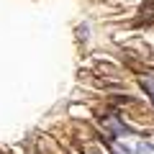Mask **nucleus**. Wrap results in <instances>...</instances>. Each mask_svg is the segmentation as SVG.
I'll return each mask as SVG.
<instances>
[{
    "instance_id": "obj_1",
    "label": "nucleus",
    "mask_w": 154,
    "mask_h": 154,
    "mask_svg": "<svg viewBox=\"0 0 154 154\" xmlns=\"http://www.w3.org/2000/svg\"><path fill=\"white\" fill-rule=\"evenodd\" d=\"M139 152H152V144H139Z\"/></svg>"
}]
</instances>
